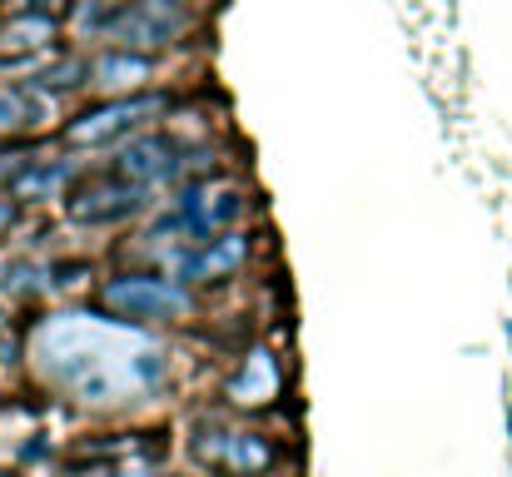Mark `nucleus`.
<instances>
[{
    "label": "nucleus",
    "mask_w": 512,
    "mask_h": 477,
    "mask_svg": "<svg viewBox=\"0 0 512 477\" xmlns=\"http://www.w3.org/2000/svg\"><path fill=\"white\" fill-rule=\"evenodd\" d=\"M25 358L45 388L90 413H140L174 388L170 338L120 323L105 309H60L25 333Z\"/></svg>",
    "instance_id": "nucleus-1"
},
{
    "label": "nucleus",
    "mask_w": 512,
    "mask_h": 477,
    "mask_svg": "<svg viewBox=\"0 0 512 477\" xmlns=\"http://www.w3.org/2000/svg\"><path fill=\"white\" fill-rule=\"evenodd\" d=\"M184 458L204 477H279L289 448L279 433L239 423L229 413H194L184 423Z\"/></svg>",
    "instance_id": "nucleus-2"
},
{
    "label": "nucleus",
    "mask_w": 512,
    "mask_h": 477,
    "mask_svg": "<svg viewBox=\"0 0 512 477\" xmlns=\"http://www.w3.org/2000/svg\"><path fill=\"white\" fill-rule=\"evenodd\" d=\"M95 309H105L120 323L165 333V328H184L189 318H199V294L155 264H120L95 284Z\"/></svg>",
    "instance_id": "nucleus-3"
},
{
    "label": "nucleus",
    "mask_w": 512,
    "mask_h": 477,
    "mask_svg": "<svg viewBox=\"0 0 512 477\" xmlns=\"http://www.w3.org/2000/svg\"><path fill=\"white\" fill-rule=\"evenodd\" d=\"M170 110H174V95L170 90H155V85L150 90H135V95H110V100H95L90 110L70 115L60 125V140L75 155H110L125 140L155 130Z\"/></svg>",
    "instance_id": "nucleus-4"
},
{
    "label": "nucleus",
    "mask_w": 512,
    "mask_h": 477,
    "mask_svg": "<svg viewBox=\"0 0 512 477\" xmlns=\"http://www.w3.org/2000/svg\"><path fill=\"white\" fill-rule=\"evenodd\" d=\"M160 204V194L140 189V184H125L115 179L110 169H85L75 179V189L60 199V214L70 229H85V234H110V229H130L140 219H150Z\"/></svg>",
    "instance_id": "nucleus-5"
},
{
    "label": "nucleus",
    "mask_w": 512,
    "mask_h": 477,
    "mask_svg": "<svg viewBox=\"0 0 512 477\" xmlns=\"http://www.w3.org/2000/svg\"><path fill=\"white\" fill-rule=\"evenodd\" d=\"M194 30V0H115L110 20L100 25L105 45L160 55Z\"/></svg>",
    "instance_id": "nucleus-6"
},
{
    "label": "nucleus",
    "mask_w": 512,
    "mask_h": 477,
    "mask_svg": "<svg viewBox=\"0 0 512 477\" xmlns=\"http://www.w3.org/2000/svg\"><path fill=\"white\" fill-rule=\"evenodd\" d=\"M249 264H254V229L244 224V229H224V234L179 244V249H170L155 269L174 274L184 289L204 294V289H224V284L244 279Z\"/></svg>",
    "instance_id": "nucleus-7"
},
{
    "label": "nucleus",
    "mask_w": 512,
    "mask_h": 477,
    "mask_svg": "<svg viewBox=\"0 0 512 477\" xmlns=\"http://www.w3.org/2000/svg\"><path fill=\"white\" fill-rule=\"evenodd\" d=\"M289 398V363L274 343H244L234 368H224L219 378V403L224 413H239V418H259V413H274L279 403Z\"/></svg>",
    "instance_id": "nucleus-8"
},
{
    "label": "nucleus",
    "mask_w": 512,
    "mask_h": 477,
    "mask_svg": "<svg viewBox=\"0 0 512 477\" xmlns=\"http://www.w3.org/2000/svg\"><path fill=\"white\" fill-rule=\"evenodd\" d=\"M184 140H174L170 130H145V135H135V140H125L120 150H110V174L115 179H125V184H140V189H150V194H165L179 184V174H184Z\"/></svg>",
    "instance_id": "nucleus-9"
},
{
    "label": "nucleus",
    "mask_w": 512,
    "mask_h": 477,
    "mask_svg": "<svg viewBox=\"0 0 512 477\" xmlns=\"http://www.w3.org/2000/svg\"><path fill=\"white\" fill-rule=\"evenodd\" d=\"M160 75V60L155 55H140V50H120V45H105L100 55H90L85 65V85L110 100V95H135V90H150Z\"/></svg>",
    "instance_id": "nucleus-10"
},
{
    "label": "nucleus",
    "mask_w": 512,
    "mask_h": 477,
    "mask_svg": "<svg viewBox=\"0 0 512 477\" xmlns=\"http://www.w3.org/2000/svg\"><path fill=\"white\" fill-rule=\"evenodd\" d=\"M85 174V164L70 155H35L25 169H20V179L10 184V199L20 204V209H45V204H60L70 189H75V179Z\"/></svg>",
    "instance_id": "nucleus-11"
},
{
    "label": "nucleus",
    "mask_w": 512,
    "mask_h": 477,
    "mask_svg": "<svg viewBox=\"0 0 512 477\" xmlns=\"http://www.w3.org/2000/svg\"><path fill=\"white\" fill-rule=\"evenodd\" d=\"M50 125H55V100L45 90H35L30 80L0 85V140H25Z\"/></svg>",
    "instance_id": "nucleus-12"
},
{
    "label": "nucleus",
    "mask_w": 512,
    "mask_h": 477,
    "mask_svg": "<svg viewBox=\"0 0 512 477\" xmlns=\"http://www.w3.org/2000/svg\"><path fill=\"white\" fill-rule=\"evenodd\" d=\"M60 20L55 15H30V10H10L0 20V55H35V50H50Z\"/></svg>",
    "instance_id": "nucleus-13"
},
{
    "label": "nucleus",
    "mask_w": 512,
    "mask_h": 477,
    "mask_svg": "<svg viewBox=\"0 0 512 477\" xmlns=\"http://www.w3.org/2000/svg\"><path fill=\"white\" fill-rule=\"evenodd\" d=\"M85 65H90L85 55L55 50V60H50V65H45L30 85H35V90H45L50 100H55V95H70V90H85Z\"/></svg>",
    "instance_id": "nucleus-14"
},
{
    "label": "nucleus",
    "mask_w": 512,
    "mask_h": 477,
    "mask_svg": "<svg viewBox=\"0 0 512 477\" xmlns=\"http://www.w3.org/2000/svg\"><path fill=\"white\" fill-rule=\"evenodd\" d=\"M0 294H10V299H20V304H30V299L50 294V264H35V259L10 264V269H5V289H0Z\"/></svg>",
    "instance_id": "nucleus-15"
},
{
    "label": "nucleus",
    "mask_w": 512,
    "mask_h": 477,
    "mask_svg": "<svg viewBox=\"0 0 512 477\" xmlns=\"http://www.w3.org/2000/svg\"><path fill=\"white\" fill-rule=\"evenodd\" d=\"M35 159V145L15 140V145H0V194H10V184L20 179V169Z\"/></svg>",
    "instance_id": "nucleus-16"
},
{
    "label": "nucleus",
    "mask_w": 512,
    "mask_h": 477,
    "mask_svg": "<svg viewBox=\"0 0 512 477\" xmlns=\"http://www.w3.org/2000/svg\"><path fill=\"white\" fill-rule=\"evenodd\" d=\"M65 5L70 0H5V10H30V15H65Z\"/></svg>",
    "instance_id": "nucleus-17"
},
{
    "label": "nucleus",
    "mask_w": 512,
    "mask_h": 477,
    "mask_svg": "<svg viewBox=\"0 0 512 477\" xmlns=\"http://www.w3.org/2000/svg\"><path fill=\"white\" fill-rule=\"evenodd\" d=\"M20 214H25V209H20V204H15L10 194H0V239H10V234H15Z\"/></svg>",
    "instance_id": "nucleus-18"
},
{
    "label": "nucleus",
    "mask_w": 512,
    "mask_h": 477,
    "mask_svg": "<svg viewBox=\"0 0 512 477\" xmlns=\"http://www.w3.org/2000/svg\"><path fill=\"white\" fill-rule=\"evenodd\" d=\"M5 269H10V259H5V254H0V289H5Z\"/></svg>",
    "instance_id": "nucleus-19"
},
{
    "label": "nucleus",
    "mask_w": 512,
    "mask_h": 477,
    "mask_svg": "<svg viewBox=\"0 0 512 477\" xmlns=\"http://www.w3.org/2000/svg\"><path fill=\"white\" fill-rule=\"evenodd\" d=\"M5 333H10V318L0 314V338H5Z\"/></svg>",
    "instance_id": "nucleus-20"
},
{
    "label": "nucleus",
    "mask_w": 512,
    "mask_h": 477,
    "mask_svg": "<svg viewBox=\"0 0 512 477\" xmlns=\"http://www.w3.org/2000/svg\"><path fill=\"white\" fill-rule=\"evenodd\" d=\"M508 438H512V403H508Z\"/></svg>",
    "instance_id": "nucleus-21"
}]
</instances>
